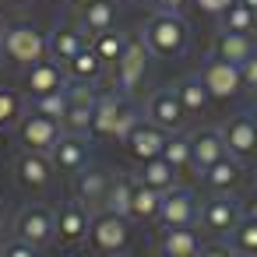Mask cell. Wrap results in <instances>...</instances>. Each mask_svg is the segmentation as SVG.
Returning a JSON list of instances; mask_svg holds the SVG:
<instances>
[{"label":"cell","instance_id":"83f0119b","mask_svg":"<svg viewBox=\"0 0 257 257\" xmlns=\"http://www.w3.org/2000/svg\"><path fill=\"white\" fill-rule=\"evenodd\" d=\"M176 95H180L187 116H201V113L211 109V95H208V88H204V81H201L197 74L180 78V81H176Z\"/></svg>","mask_w":257,"mask_h":257},{"label":"cell","instance_id":"52a82bcc","mask_svg":"<svg viewBox=\"0 0 257 257\" xmlns=\"http://www.w3.org/2000/svg\"><path fill=\"white\" fill-rule=\"evenodd\" d=\"M15 236L32 243L36 250L50 246L57 239V211L46 208V204H25L15 218Z\"/></svg>","mask_w":257,"mask_h":257},{"label":"cell","instance_id":"f546056e","mask_svg":"<svg viewBox=\"0 0 257 257\" xmlns=\"http://www.w3.org/2000/svg\"><path fill=\"white\" fill-rule=\"evenodd\" d=\"M229 246L236 250V257H257V218L253 215L243 211V218L229 232Z\"/></svg>","mask_w":257,"mask_h":257},{"label":"cell","instance_id":"bcb514c9","mask_svg":"<svg viewBox=\"0 0 257 257\" xmlns=\"http://www.w3.org/2000/svg\"><path fill=\"white\" fill-rule=\"evenodd\" d=\"M4 32H8V25H4V18H0V43H4Z\"/></svg>","mask_w":257,"mask_h":257},{"label":"cell","instance_id":"ab89813d","mask_svg":"<svg viewBox=\"0 0 257 257\" xmlns=\"http://www.w3.org/2000/svg\"><path fill=\"white\" fill-rule=\"evenodd\" d=\"M232 4H236V0H194V8H201L204 15H215V18H218L222 11H229Z\"/></svg>","mask_w":257,"mask_h":257},{"label":"cell","instance_id":"681fc988","mask_svg":"<svg viewBox=\"0 0 257 257\" xmlns=\"http://www.w3.org/2000/svg\"><path fill=\"white\" fill-rule=\"evenodd\" d=\"M138 4H148V0H138Z\"/></svg>","mask_w":257,"mask_h":257},{"label":"cell","instance_id":"4316f807","mask_svg":"<svg viewBox=\"0 0 257 257\" xmlns=\"http://www.w3.org/2000/svg\"><path fill=\"white\" fill-rule=\"evenodd\" d=\"M78 29L92 39V36H99V32H109V29H116V4L113 0H99V4H92V8H85V11H78Z\"/></svg>","mask_w":257,"mask_h":257},{"label":"cell","instance_id":"4dcf8cb0","mask_svg":"<svg viewBox=\"0 0 257 257\" xmlns=\"http://www.w3.org/2000/svg\"><path fill=\"white\" fill-rule=\"evenodd\" d=\"M29 113V102L18 88H4L0 85V131H11L22 123V116Z\"/></svg>","mask_w":257,"mask_h":257},{"label":"cell","instance_id":"d6986e66","mask_svg":"<svg viewBox=\"0 0 257 257\" xmlns=\"http://www.w3.org/2000/svg\"><path fill=\"white\" fill-rule=\"evenodd\" d=\"M74 183V201H81L88 211H102V204H106V190H109V173L106 169H99V166H88V169H81L78 176H71Z\"/></svg>","mask_w":257,"mask_h":257},{"label":"cell","instance_id":"5b68a950","mask_svg":"<svg viewBox=\"0 0 257 257\" xmlns=\"http://www.w3.org/2000/svg\"><path fill=\"white\" fill-rule=\"evenodd\" d=\"M148 67H152V53H148L145 39H141V36H127V50H123V57H120L116 67H113V74H116V92L134 95V92L145 85Z\"/></svg>","mask_w":257,"mask_h":257},{"label":"cell","instance_id":"4fadbf2b","mask_svg":"<svg viewBox=\"0 0 257 257\" xmlns=\"http://www.w3.org/2000/svg\"><path fill=\"white\" fill-rule=\"evenodd\" d=\"M222 138H225V152L239 162H250L257 159V116L250 113H239L232 120H225L222 127Z\"/></svg>","mask_w":257,"mask_h":257},{"label":"cell","instance_id":"484cf974","mask_svg":"<svg viewBox=\"0 0 257 257\" xmlns=\"http://www.w3.org/2000/svg\"><path fill=\"white\" fill-rule=\"evenodd\" d=\"M201 236L197 229H162L159 236V253L166 257H197L201 253Z\"/></svg>","mask_w":257,"mask_h":257},{"label":"cell","instance_id":"ee69618b","mask_svg":"<svg viewBox=\"0 0 257 257\" xmlns=\"http://www.w3.org/2000/svg\"><path fill=\"white\" fill-rule=\"evenodd\" d=\"M243 211H246V215H253V218H257V197H253V201H250V204H246V208H243Z\"/></svg>","mask_w":257,"mask_h":257},{"label":"cell","instance_id":"8d00e7d4","mask_svg":"<svg viewBox=\"0 0 257 257\" xmlns=\"http://www.w3.org/2000/svg\"><path fill=\"white\" fill-rule=\"evenodd\" d=\"M0 257H39V250L32 246V243H25V239H8L4 246H0Z\"/></svg>","mask_w":257,"mask_h":257},{"label":"cell","instance_id":"44dd1931","mask_svg":"<svg viewBox=\"0 0 257 257\" xmlns=\"http://www.w3.org/2000/svg\"><path fill=\"white\" fill-rule=\"evenodd\" d=\"M201 183L211 190V194H232L239 183H243V162L232 159V155H222L215 166H208L201 173Z\"/></svg>","mask_w":257,"mask_h":257},{"label":"cell","instance_id":"b9f144b4","mask_svg":"<svg viewBox=\"0 0 257 257\" xmlns=\"http://www.w3.org/2000/svg\"><path fill=\"white\" fill-rule=\"evenodd\" d=\"M92 4H99V0H67L71 11H85V8H92Z\"/></svg>","mask_w":257,"mask_h":257},{"label":"cell","instance_id":"7dc6e473","mask_svg":"<svg viewBox=\"0 0 257 257\" xmlns=\"http://www.w3.org/2000/svg\"><path fill=\"white\" fill-rule=\"evenodd\" d=\"M50 4H67V0H50Z\"/></svg>","mask_w":257,"mask_h":257},{"label":"cell","instance_id":"6da1fadb","mask_svg":"<svg viewBox=\"0 0 257 257\" xmlns=\"http://www.w3.org/2000/svg\"><path fill=\"white\" fill-rule=\"evenodd\" d=\"M141 39L148 46L152 57L159 60H176L187 53L190 46V25L183 15H169V11H155L145 25H141Z\"/></svg>","mask_w":257,"mask_h":257},{"label":"cell","instance_id":"ba28073f","mask_svg":"<svg viewBox=\"0 0 257 257\" xmlns=\"http://www.w3.org/2000/svg\"><path fill=\"white\" fill-rule=\"evenodd\" d=\"M145 120L155 123V127H162L166 134H180L190 116H187V109H183L176 88H155V92L145 99Z\"/></svg>","mask_w":257,"mask_h":257},{"label":"cell","instance_id":"3957f363","mask_svg":"<svg viewBox=\"0 0 257 257\" xmlns=\"http://www.w3.org/2000/svg\"><path fill=\"white\" fill-rule=\"evenodd\" d=\"M134 239V222L123 218V215H113V211H92V225H88V246L99 253V257H120L127 253Z\"/></svg>","mask_w":257,"mask_h":257},{"label":"cell","instance_id":"f6af8a7d","mask_svg":"<svg viewBox=\"0 0 257 257\" xmlns=\"http://www.w3.org/2000/svg\"><path fill=\"white\" fill-rule=\"evenodd\" d=\"M239 4H243V8H250V11L257 15V0H239Z\"/></svg>","mask_w":257,"mask_h":257},{"label":"cell","instance_id":"c3c4849f","mask_svg":"<svg viewBox=\"0 0 257 257\" xmlns=\"http://www.w3.org/2000/svg\"><path fill=\"white\" fill-rule=\"evenodd\" d=\"M253 106H257V92H253Z\"/></svg>","mask_w":257,"mask_h":257},{"label":"cell","instance_id":"e0dca14e","mask_svg":"<svg viewBox=\"0 0 257 257\" xmlns=\"http://www.w3.org/2000/svg\"><path fill=\"white\" fill-rule=\"evenodd\" d=\"M88 225H92V211L81 204V201H64L57 208V239L64 246H78L88 239Z\"/></svg>","mask_w":257,"mask_h":257},{"label":"cell","instance_id":"f5cc1de1","mask_svg":"<svg viewBox=\"0 0 257 257\" xmlns=\"http://www.w3.org/2000/svg\"><path fill=\"white\" fill-rule=\"evenodd\" d=\"M0 246H4V243H0Z\"/></svg>","mask_w":257,"mask_h":257},{"label":"cell","instance_id":"9a60e30c","mask_svg":"<svg viewBox=\"0 0 257 257\" xmlns=\"http://www.w3.org/2000/svg\"><path fill=\"white\" fill-rule=\"evenodd\" d=\"M53 176H57V169H53V162H50L46 152H22V155L15 159V180H18V187H25L29 194L46 190V187L53 183Z\"/></svg>","mask_w":257,"mask_h":257},{"label":"cell","instance_id":"ac0fdd59","mask_svg":"<svg viewBox=\"0 0 257 257\" xmlns=\"http://www.w3.org/2000/svg\"><path fill=\"white\" fill-rule=\"evenodd\" d=\"M71 81L64 74V67L57 60H39L32 67H25V95L29 99H39V95H53V92H64Z\"/></svg>","mask_w":257,"mask_h":257},{"label":"cell","instance_id":"8fae6325","mask_svg":"<svg viewBox=\"0 0 257 257\" xmlns=\"http://www.w3.org/2000/svg\"><path fill=\"white\" fill-rule=\"evenodd\" d=\"M67 113L60 120L64 134H81V138H92V116H95V102H99V92L92 85H67Z\"/></svg>","mask_w":257,"mask_h":257},{"label":"cell","instance_id":"db71d44e","mask_svg":"<svg viewBox=\"0 0 257 257\" xmlns=\"http://www.w3.org/2000/svg\"><path fill=\"white\" fill-rule=\"evenodd\" d=\"M253 190H257V187H253Z\"/></svg>","mask_w":257,"mask_h":257},{"label":"cell","instance_id":"7c38bea8","mask_svg":"<svg viewBox=\"0 0 257 257\" xmlns=\"http://www.w3.org/2000/svg\"><path fill=\"white\" fill-rule=\"evenodd\" d=\"M15 131H18L22 152H46V155H50V148H53V145L60 141V134H64L60 120L39 116V113H32V109L22 116V123H18Z\"/></svg>","mask_w":257,"mask_h":257},{"label":"cell","instance_id":"f1b7e54d","mask_svg":"<svg viewBox=\"0 0 257 257\" xmlns=\"http://www.w3.org/2000/svg\"><path fill=\"white\" fill-rule=\"evenodd\" d=\"M176 176H180V173H176L162 155H159V159H148V162L138 166V180L148 183V187H155V190H162V194L176 187Z\"/></svg>","mask_w":257,"mask_h":257},{"label":"cell","instance_id":"2e32d148","mask_svg":"<svg viewBox=\"0 0 257 257\" xmlns=\"http://www.w3.org/2000/svg\"><path fill=\"white\" fill-rule=\"evenodd\" d=\"M166 131L162 127H155V123H148L145 116L131 127V134L123 138V148H127V155L141 166V162H148V159H159L162 155V148H166Z\"/></svg>","mask_w":257,"mask_h":257},{"label":"cell","instance_id":"7402d4cb","mask_svg":"<svg viewBox=\"0 0 257 257\" xmlns=\"http://www.w3.org/2000/svg\"><path fill=\"white\" fill-rule=\"evenodd\" d=\"M46 39H50V60H57L60 67H64L74 53H81V50L88 46V36H85L78 25H57Z\"/></svg>","mask_w":257,"mask_h":257},{"label":"cell","instance_id":"cb8c5ba5","mask_svg":"<svg viewBox=\"0 0 257 257\" xmlns=\"http://www.w3.org/2000/svg\"><path fill=\"white\" fill-rule=\"evenodd\" d=\"M159 211H162V190H155V187H148L134 176V194H131L127 218L131 222H159Z\"/></svg>","mask_w":257,"mask_h":257},{"label":"cell","instance_id":"e575fe53","mask_svg":"<svg viewBox=\"0 0 257 257\" xmlns=\"http://www.w3.org/2000/svg\"><path fill=\"white\" fill-rule=\"evenodd\" d=\"M162 159L176 169V173H187L194 169V155H190V134H169L166 138V148H162Z\"/></svg>","mask_w":257,"mask_h":257},{"label":"cell","instance_id":"9c48e42d","mask_svg":"<svg viewBox=\"0 0 257 257\" xmlns=\"http://www.w3.org/2000/svg\"><path fill=\"white\" fill-rule=\"evenodd\" d=\"M197 215H201V201L190 187H173L162 194V211H159L162 229H194Z\"/></svg>","mask_w":257,"mask_h":257},{"label":"cell","instance_id":"5bb4252c","mask_svg":"<svg viewBox=\"0 0 257 257\" xmlns=\"http://www.w3.org/2000/svg\"><path fill=\"white\" fill-rule=\"evenodd\" d=\"M92 145H88V138H81V134H60V141L50 148V162H53V169L57 173H67V176H78L81 169H88L92 162Z\"/></svg>","mask_w":257,"mask_h":257},{"label":"cell","instance_id":"7bdbcfd3","mask_svg":"<svg viewBox=\"0 0 257 257\" xmlns=\"http://www.w3.org/2000/svg\"><path fill=\"white\" fill-rule=\"evenodd\" d=\"M8 8H15V11H25V8H32V0H4Z\"/></svg>","mask_w":257,"mask_h":257},{"label":"cell","instance_id":"f35d334b","mask_svg":"<svg viewBox=\"0 0 257 257\" xmlns=\"http://www.w3.org/2000/svg\"><path fill=\"white\" fill-rule=\"evenodd\" d=\"M197 257H236V250L229 246V239H215V243H204Z\"/></svg>","mask_w":257,"mask_h":257},{"label":"cell","instance_id":"836d02e7","mask_svg":"<svg viewBox=\"0 0 257 257\" xmlns=\"http://www.w3.org/2000/svg\"><path fill=\"white\" fill-rule=\"evenodd\" d=\"M131 194H134V176H109V190H106V204L102 211H113V215H123L131 211Z\"/></svg>","mask_w":257,"mask_h":257},{"label":"cell","instance_id":"1f68e13d","mask_svg":"<svg viewBox=\"0 0 257 257\" xmlns=\"http://www.w3.org/2000/svg\"><path fill=\"white\" fill-rule=\"evenodd\" d=\"M218 32H239V36H253L257 32V15L250 8H243L239 0L218 15Z\"/></svg>","mask_w":257,"mask_h":257},{"label":"cell","instance_id":"f907efd6","mask_svg":"<svg viewBox=\"0 0 257 257\" xmlns=\"http://www.w3.org/2000/svg\"><path fill=\"white\" fill-rule=\"evenodd\" d=\"M155 257H166V253H155Z\"/></svg>","mask_w":257,"mask_h":257},{"label":"cell","instance_id":"ffe728a7","mask_svg":"<svg viewBox=\"0 0 257 257\" xmlns=\"http://www.w3.org/2000/svg\"><path fill=\"white\" fill-rule=\"evenodd\" d=\"M190 155H194V169H197V173H204V169L215 166L222 155H229L222 131H218V127H201V131H194V134H190Z\"/></svg>","mask_w":257,"mask_h":257},{"label":"cell","instance_id":"603a6c76","mask_svg":"<svg viewBox=\"0 0 257 257\" xmlns=\"http://www.w3.org/2000/svg\"><path fill=\"white\" fill-rule=\"evenodd\" d=\"M64 74H67L71 85H95V81L106 74V64L95 57L92 46H85L81 53H74V57L64 64Z\"/></svg>","mask_w":257,"mask_h":257},{"label":"cell","instance_id":"816d5d0a","mask_svg":"<svg viewBox=\"0 0 257 257\" xmlns=\"http://www.w3.org/2000/svg\"><path fill=\"white\" fill-rule=\"evenodd\" d=\"M120 257H127V253H120Z\"/></svg>","mask_w":257,"mask_h":257},{"label":"cell","instance_id":"60d3db41","mask_svg":"<svg viewBox=\"0 0 257 257\" xmlns=\"http://www.w3.org/2000/svg\"><path fill=\"white\" fill-rule=\"evenodd\" d=\"M187 4H194V0H155V8L159 11H169V15H183Z\"/></svg>","mask_w":257,"mask_h":257},{"label":"cell","instance_id":"74e56055","mask_svg":"<svg viewBox=\"0 0 257 257\" xmlns=\"http://www.w3.org/2000/svg\"><path fill=\"white\" fill-rule=\"evenodd\" d=\"M239 74H243V88H250V92H257V50L239 64Z\"/></svg>","mask_w":257,"mask_h":257},{"label":"cell","instance_id":"d4e9b609","mask_svg":"<svg viewBox=\"0 0 257 257\" xmlns=\"http://www.w3.org/2000/svg\"><path fill=\"white\" fill-rule=\"evenodd\" d=\"M253 50H257L253 36H239V32H218L215 43H211V57L229 60V64H236V67H239Z\"/></svg>","mask_w":257,"mask_h":257},{"label":"cell","instance_id":"d590c367","mask_svg":"<svg viewBox=\"0 0 257 257\" xmlns=\"http://www.w3.org/2000/svg\"><path fill=\"white\" fill-rule=\"evenodd\" d=\"M71 99H67V88L64 92H53V95H39V99H29V109L39 113V116H50V120H64Z\"/></svg>","mask_w":257,"mask_h":257},{"label":"cell","instance_id":"7a4b0ae2","mask_svg":"<svg viewBox=\"0 0 257 257\" xmlns=\"http://www.w3.org/2000/svg\"><path fill=\"white\" fill-rule=\"evenodd\" d=\"M138 120H141V109L131 102V95L102 92L99 102H95V116H92V138H99V141H123Z\"/></svg>","mask_w":257,"mask_h":257},{"label":"cell","instance_id":"d6a6232c","mask_svg":"<svg viewBox=\"0 0 257 257\" xmlns=\"http://www.w3.org/2000/svg\"><path fill=\"white\" fill-rule=\"evenodd\" d=\"M92 50H95V57L106 64V67H116V60L123 57V50H127V36L123 32H99V36H92V43H88Z\"/></svg>","mask_w":257,"mask_h":257},{"label":"cell","instance_id":"277c9868","mask_svg":"<svg viewBox=\"0 0 257 257\" xmlns=\"http://www.w3.org/2000/svg\"><path fill=\"white\" fill-rule=\"evenodd\" d=\"M0 53H4L15 67H32V64H39V60L50 57V39H46V32H39L29 22H15L4 32Z\"/></svg>","mask_w":257,"mask_h":257},{"label":"cell","instance_id":"8992f818","mask_svg":"<svg viewBox=\"0 0 257 257\" xmlns=\"http://www.w3.org/2000/svg\"><path fill=\"white\" fill-rule=\"evenodd\" d=\"M197 78L204 81L211 102H232V99H239V95L246 92V88H243V74H239V67L229 64V60H218V57H208V60L201 64Z\"/></svg>","mask_w":257,"mask_h":257},{"label":"cell","instance_id":"30bf717a","mask_svg":"<svg viewBox=\"0 0 257 257\" xmlns=\"http://www.w3.org/2000/svg\"><path fill=\"white\" fill-rule=\"evenodd\" d=\"M243 218V208L232 194H211L204 204H201V215H197V225L211 236H225L236 229V222Z\"/></svg>","mask_w":257,"mask_h":257}]
</instances>
